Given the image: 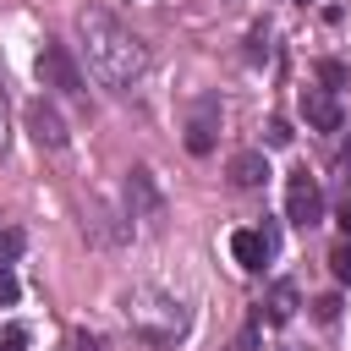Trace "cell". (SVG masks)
<instances>
[{
	"label": "cell",
	"instance_id": "1",
	"mask_svg": "<svg viewBox=\"0 0 351 351\" xmlns=\"http://www.w3.org/2000/svg\"><path fill=\"white\" fill-rule=\"evenodd\" d=\"M77 33H82V49H88V71H93L104 88L132 93V88L143 82L148 49H143V38H137L126 22H115L104 5H82V11H77Z\"/></svg>",
	"mask_w": 351,
	"mask_h": 351
},
{
	"label": "cell",
	"instance_id": "4",
	"mask_svg": "<svg viewBox=\"0 0 351 351\" xmlns=\"http://www.w3.org/2000/svg\"><path fill=\"white\" fill-rule=\"evenodd\" d=\"M214 132H219V99L203 93V99L192 104V115H186V148H192V154H208V148H214Z\"/></svg>",
	"mask_w": 351,
	"mask_h": 351
},
{
	"label": "cell",
	"instance_id": "13",
	"mask_svg": "<svg viewBox=\"0 0 351 351\" xmlns=\"http://www.w3.org/2000/svg\"><path fill=\"white\" fill-rule=\"evenodd\" d=\"M291 143V126L285 121H269V148H285Z\"/></svg>",
	"mask_w": 351,
	"mask_h": 351
},
{
	"label": "cell",
	"instance_id": "10",
	"mask_svg": "<svg viewBox=\"0 0 351 351\" xmlns=\"http://www.w3.org/2000/svg\"><path fill=\"white\" fill-rule=\"evenodd\" d=\"M329 269H335V280H340V285H351V236L329 247Z\"/></svg>",
	"mask_w": 351,
	"mask_h": 351
},
{
	"label": "cell",
	"instance_id": "2",
	"mask_svg": "<svg viewBox=\"0 0 351 351\" xmlns=\"http://www.w3.org/2000/svg\"><path fill=\"white\" fill-rule=\"evenodd\" d=\"M285 219L291 225H318L324 219V192H318V181L302 165L285 176Z\"/></svg>",
	"mask_w": 351,
	"mask_h": 351
},
{
	"label": "cell",
	"instance_id": "19",
	"mask_svg": "<svg viewBox=\"0 0 351 351\" xmlns=\"http://www.w3.org/2000/svg\"><path fill=\"white\" fill-rule=\"evenodd\" d=\"M346 165H351V137H346Z\"/></svg>",
	"mask_w": 351,
	"mask_h": 351
},
{
	"label": "cell",
	"instance_id": "14",
	"mask_svg": "<svg viewBox=\"0 0 351 351\" xmlns=\"http://www.w3.org/2000/svg\"><path fill=\"white\" fill-rule=\"evenodd\" d=\"M313 307H318V318H324V324H335V313H340V296H318Z\"/></svg>",
	"mask_w": 351,
	"mask_h": 351
},
{
	"label": "cell",
	"instance_id": "18",
	"mask_svg": "<svg viewBox=\"0 0 351 351\" xmlns=\"http://www.w3.org/2000/svg\"><path fill=\"white\" fill-rule=\"evenodd\" d=\"M0 148H5V88H0Z\"/></svg>",
	"mask_w": 351,
	"mask_h": 351
},
{
	"label": "cell",
	"instance_id": "11",
	"mask_svg": "<svg viewBox=\"0 0 351 351\" xmlns=\"http://www.w3.org/2000/svg\"><path fill=\"white\" fill-rule=\"evenodd\" d=\"M318 77H324V88L335 93V88L346 82V66H340V60H324V66H318Z\"/></svg>",
	"mask_w": 351,
	"mask_h": 351
},
{
	"label": "cell",
	"instance_id": "6",
	"mask_svg": "<svg viewBox=\"0 0 351 351\" xmlns=\"http://www.w3.org/2000/svg\"><path fill=\"white\" fill-rule=\"evenodd\" d=\"M302 115L313 132H340V104L329 88H302Z\"/></svg>",
	"mask_w": 351,
	"mask_h": 351
},
{
	"label": "cell",
	"instance_id": "17",
	"mask_svg": "<svg viewBox=\"0 0 351 351\" xmlns=\"http://www.w3.org/2000/svg\"><path fill=\"white\" fill-rule=\"evenodd\" d=\"M71 351H99V335H71Z\"/></svg>",
	"mask_w": 351,
	"mask_h": 351
},
{
	"label": "cell",
	"instance_id": "16",
	"mask_svg": "<svg viewBox=\"0 0 351 351\" xmlns=\"http://www.w3.org/2000/svg\"><path fill=\"white\" fill-rule=\"evenodd\" d=\"M340 230L351 236V176H346V192H340Z\"/></svg>",
	"mask_w": 351,
	"mask_h": 351
},
{
	"label": "cell",
	"instance_id": "7",
	"mask_svg": "<svg viewBox=\"0 0 351 351\" xmlns=\"http://www.w3.org/2000/svg\"><path fill=\"white\" fill-rule=\"evenodd\" d=\"M263 181H269V159H263V148H247V154L230 159V186L252 192V186H263Z\"/></svg>",
	"mask_w": 351,
	"mask_h": 351
},
{
	"label": "cell",
	"instance_id": "12",
	"mask_svg": "<svg viewBox=\"0 0 351 351\" xmlns=\"http://www.w3.org/2000/svg\"><path fill=\"white\" fill-rule=\"evenodd\" d=\"M16 252H22V230H5V236H0V263L16 258Z\"/></svg>",
	"mask_w": 351,
	"mask_h": 351
},
{
	"label": "cell",
	"instance_id": "8",
	"mask_svg": "<svg viewBox=\"0 0 351 351\" xmlns=\"http://www.w3.org/2000/svg\"><path fill=\"white\" fill-rule=\"evenodd\" d=\"M230 252H236L241 269H263V263L274 258L269 241H263V230H236V236H230Z\"/></svg>",
	"mask_w": 351,
	"mask_h": 351
},
{
	"label": "cell",
	"instance_id": "3",
	"mask_svg": "<svg viewBox=\"0 0 351 351\" xmlns=\"http://www.w3.org/2000/svg\"><path fill=\"white\" fill-rule=\"evenodd\" d=\"M38 82L55 88V93H82V71H77L66 44H44L38 49Z\"/></svg>",
	"mask_w": 351,
	"mask_h": 351
},
{
	"label": "cell",
	"instance_id": "15",
	"mask_svg": "<svg viewBox=\"0 0 351 351\" xmlns=\"http://www.w3.org/2000/svg\"><path fill=\"white\" fill-rule=\"evenodd\" d=\"M0 302H16V274L0 263Z\"/></svg>",
	"mask_w": 351,
	"mask_h": 351
},
{
	"label": "cell",
	"instance_id": "9",
	"mask_svg": "<svg viewBox=\"0 0 351 351\" xmlns=\"http://www.w3.org/2000/svg\"><path fill=\"white\" fill-rule=\"evenodd\" d=\"M296 313V285L291 280H280V285H269V296H263V307H258V318H269V324H285Z\"/></svg>",
	"mask_w": 351,
	"mask_h": 351
},
{
	"label": "cell",
	"instance_id": "5",
	"mask_svg": "<svg viewBox=\"0 0 351 351\" xmlns=\"http://www.w3.org/2000/svg\"><path fill=\"white\" fill-rule=\"evenodd\" d=\"M22 115H27V132H33V143H38V148H66V121H60L44 99H33Z\"/></svg>",
	"mask_w": 351,
	"mask_h": 351
}]
</instances>
